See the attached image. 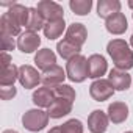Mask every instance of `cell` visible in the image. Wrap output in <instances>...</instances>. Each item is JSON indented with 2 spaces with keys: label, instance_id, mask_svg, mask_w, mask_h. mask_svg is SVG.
Wrapping results in <instances>:
<instances>
[{
  "label": "cell",
  "instance_id": "cell-1",
  "mask_svg": "<svg viewBox=\"0 0 133 133\" xmlns=\"http://www.w3.org/2000/svg\"><path fill=\"white\" fill-rule=\"evenodd\" d=\"M107 50L114 61L116 69L128 71L133 68V52L130 50L128 44L124 39H113L108 42Z\"/></svg>",
  "mask_w": 133,
  "mask_h": 133
},
{
  "label": "cell",
  "instance_id": "cell-2",
  "mask_svg": "<svg viewBox=\"0 0 133 133\" xmlns=\"http://www.w3.org/2000/svg\"><path fill=\"white\" fill-rule=\"evenodd\" d=\"M68 78L74 83H82L85 82L89 75H88V59L83 55H77L72 59L68 61Z\"/></svg>",
  "mask_w": 133,
  "mask_h": 133
},
{
  "label": "cell",
  "instance_id": "cell-3",
  "mask_svg": "<svg viewBox=\"0 0 133 133\" xmlns=\"http://www.w3.org/2000/svg\"><path fill=\"white\" fill-rule=\"evenodd\" d=\"M22 124L28 131H41L49 124V113L42 110H28L22 116Z\"/></svg>",
  "mask_w": 133,
  "mask_h": 133
},
{
  "label": "cell",
  "instance_id": "cell-4",
  "mask_svg": "<svg viewBox=\"0 0 133 133\" xmlns=\"http://www.w3.org/2000/svg\"><path fill=\"white\" fill-rule=\"evenodd\" d=\"M89 94H91V97H92L96 102H105V100H108L110 97H113L114 88H113V85L110 83V80L99 78V80H96V82L91 85Z\"/></svg>",
  "mask_w": 133,
  "mask_h": 133
},
{
  "label": "cell",
  "instance_id": "cell-5",
  "mask_svg": "<svg viewBox=\"0 0 133 133\" xmlns=\"http://www.w3.org/2000/svg\"><path fill=\"white\" fill-rule=\"evenodd\" d=\"M36 10L42 14V17L47 21V22H53V21H61L64 19V11H63V6L55 3V2H50V0H42V2L38 3Z\"/></svg>",
  "mask_w": 133,
  "mask_h": 133
},
{
  "label": "cell",
  "instance_id": "cell-6",
  "mask_svg": "<svg viewBox=\"0 0 133 133\" xmlns=\"http://www.w3.org/2000/svg\"><path fill=\"white\" fill-rule=\"evenodd\" d=\"M19 82L25 89H30V88L38 86V83L41 82V75L35 68H31L28 64H24L19 68Z\"/></svg>",
  "mask_w": 133,
  "mask_h": 133
},
{
  "label": "cell",
  "instance_id": "cell-7",
  "mask_svg": "<svg viewBox=\"0 0 133 133\" xmlns=\"http://www.w3.org/2000/svg\"><path fill=\"white\" fill-rule=\"evenodd\" d=\"M68 77L66 75V72L63 71V68H59V66H53V68H50L49 71H45L42 75H41V83L47 88H56L59 85H63V80Z\"/></svg>",
  "mask_w": 133,
  "mask_h": 133
},
{
  "label": "cell",
  "instance_id": "cell-8",
  "mask_svg": "<svg viewBox=\"0 0 133 133\" xmlns=\"http://www.w3.org/2000/svg\"><path fill=\"white\" fill-rule=\"evenodd\" d=\"M39 44H41L39 35L35 33V31H28V30L25 33H22L19 36V39H17V49L22 53H31V52H35L39 47Z\"/></svg>",
  "mask_w": 133,
  "mask_h": 133
},
{
  "label": "cell",
  "instance_id": "cell-9",
  "mask_svg": "<svg viewBox=\"0 0 133 133\" xmlns=\"http://www.w3.org/2000/svg\"><path fill=\"white\" fill-rule=\"evenodd\" d=\"M108 116L102 110H94L88 117V128L91 133H105L108 128Z\"/></svg>",
  "mask_w": 133,
  "mask_h": 133
},
{
  "label": "cell",
  "instance_id": "cell-10",
  "mask_svg": "<svg viewBox=\"0 0 133 133\" xmlns=\"http://www.w3.org/2000/svg\"><path fill=\"white\" fill-rule=\"evenodd\" d=\"M108 69L107 66V59L102 55H91L88 58V75L89 78H100L102 75H105Z\"/></svg>",
  "mask_w": 133,
  "mask_h": 133
},
{
  "label": "cell",
  "instance_id": "cell-11",
  "mask_svg": "<svg viewBox=\"0 0 133 133\" xmlns=\"http://www.w3.org/2000/svg\"><path fill=\"white\" fill-rule=\"evenodd\" d=\"M71 111H72V102L66 100L63 97H55V100L49 107V111L47 113H49V117L59 119V117H63L66 114H69Z\"/></svg>",
  "mask_w": 133,
  "mask_h": 133
},
{
  "label": "cell",
  "instance_id": "cell-12",
  "mask_svg": "<svg viewBox=\"0 0 133 133\" xmlns=\"http://www.w3.org/2000/svg\"><path fill=\"white\" fill-rule=\"evenodd\" d=\"M108 80L113 85V88L117 91H127L131 85V77L125 71H119V69H111Z\"/></svg>",
  "mask_w": 133,
  "mask_h": 133
},
{
  "label": "cell",
  "instance_id": "cell-13",
  "mask_svg": "<svg viewBox=\"0 0 133 133\" xmlns=\"http://www.w3.org/2000/svg\"><path fill=\"white\" fill-rule=\"evenodd\" d=\"M55 91L52 88H47V86H42V88H38L35 92H33V103L36 107H41V108H49L53 100H55Z\"/></svg>",
  "mask_w": 133,
  "mask_h": 133
},
{
  "label": "cell",
  "instance_id": "cell-14",
  "mask_svg": "<svg viewBox=\"0 0 133 133\" xmlns=\"http://www.w3.org/2000/svg\"><path fill=\"white\" fill-rule=\"evenodd\" d=\"M86 38H88V31H86L85 25L83 24H72V25H69L68 31H66V38L64 39H68L72 44L82 47L85 44Z\"/></svg>",
  "mask_w": 133,
  "mask_h": 133
},
{
  "label": "cell",
  "instance_id": "cell-15",
  "mask_svg": "<svg viewBox=\"0 0 133 133\" xmlns=\"http://www.w3.org/2000/svg\"><path fill=\"white\" fill-rule=\"evenodd\" d=\"M128 117V107L124 102H113L108 107V119L113 124H122Z\"/></svg>",
  "mask_w": 133,
  "mask_h": 133
},
{
  "label": "cell",
  "instance_id": "cell-16",
  "mask_svg": "<svg viewBox=\"0 0 133 133\" xmlns=\"http://www.w3.org/2000/svg\"><path fill=\"white\" fill-rule=\"evenodd\" d=\"M127 27H128V24H127V19L122 13H116V14H113L111 17L107 19V30L113 35L125 33Z\"/></svg>",
  "mask_w": 133,
  "mask_h": 133
},
{
  "label": "cell",
  "instance_id": "cell-17",
  "mask_svg": "<svg viewBox=\"0 0 133 133\" xmlns=\"http://www.w3.org/2000/svg\"><path fill=\"white\" fill-rule=\"evenodd\" d=\"M0 35H6V36H21V25L8 14L5 13L2 17H0Z\"/></svg>",
  "mask_w": 133,
  "mask_h": 133
},
{
  "label": "cell",
  "instance_id": "cell-18",
  "mask_svg": "<svg viewBox=\"0 0 133 133\" xmlns=\"http://www.w3.org/2000/svg\"><path fill=\"white\" fill-rule=\"evenodd\" d=\"M35 63H36V66H38L39 69H42V71L45 72V71H49L50 68L56 66V64H55V63H56V56H55V53H53L50 49H42V50H39V52L36 53Z\"/></svg>",
  "mask_w": 133,
  "mask_h": 133
},
{
  "label": "cell",
  "instance_id": "cell-19",
  "mask_svg": "<svg viewBox=\"0 0 133 133\" xmlns=\"http://www.w3.org/2000/svg\"><path fill=\"white\" fill-rule=\"evenodd\" d=\"M116 13H121V2H117V0H100L97 3L99 17L108 19Z\"/></svg>",
  "mask_w": 133,
  "mask_h": 133
},
{
  "label": "cell",
  "instance_id": "cell-20",
  "mask_svg": "<svg viewBox=\"0 0 133 133\" xmlns=\"http://www.w3.org/2000/svg\"><path fill=\"white\" fill-rule=\"evenodd\" d=\"M56 50H58V53H59V56H61V58H64V59H68V61H69V59H72L74 56L80 55L82 47H78V45L72 44V42H71V41H68V39H63V41H59V42H58Z\"/></svg>",
  "mask_w": 133,
  "mask_h": 133
},
{
  "label": "cell",
  "instance_id": "cell-21",
  "mask_svg": "<svg viewBox=\"0 0 133 133\" xmlns=\"http://www.w3.org/2000/svg\"><path fill=\"white\" fill-rule=\"evenodd\" d=\"M45 19L42 17V14L36 10V8H30V13H28V21H27V25H25V28L28 30V31H39L41 28L44 30V27H45Z\"/></svg>",
  "mask_w": 133,
  "mask_h": 133
},
{
  "label": "cell",
  "instance_id": "cell-22",
  "mask_svg": "<svg viewBox=\"0 0 133 133\" xmlns=\"http://www.w3.org/2000/svg\"><path fill=\"white\" fill-rule=\"evenodd\" d=\"M16 80H19V69L11 63L8 68H3L0 72V86H14Z\"/></svg>",
  "mask_w": 133,
  "mask_h": 133
},
{
  "label": "cell",
  "instance_id": "cell-23",
  "mask_svg": "<svg viewBox=\"0 0 133 133\" xmlns=\"http://www.w3.org/2000/svg\"><path fill=\"white\" fill-rule=\"evenodd\" d=\"M28 13H30V8L24 6V5H19V3H14L10 10H8V14L22 27V25H27V21H28Z\"/></svg>",
  "mask_w": 133,
  "mask_h": 133
},
{
  "label": "cell",
  "instance_id": "cell-24",
  "mask_svg": "<svg viewBox=\"0 0 133 133\" xmlns=\"http://www.w3.org/2000/svg\"><path fill=\"white\" fill-rule=\"evenodd\" d=\"M64 27H66L64 19H61V21H53V22H47L45 27H44V35H45L47 39H56V38H59V36L63 35Z\"/></svg>",
  "mask_w": 133,
  "mask_h": 133
},
{
  "label": "cell",
  "instance_id": "cell-25",
  "mask_svg": "<svg viewBox=\"0 0 133 133\" xmlns=\"http://www.w3.org/2000/svg\"><path fill=\"white\" fill-rule=\"evenodd\" d=\"M69 6H71V10H72L75 14L85 16V14H88V13L91 11L92 2H91V0H72V2L69 3Z\"/></svg>",
  "mask_w": 133,
  "mask_h": 133
},
{
  "label": "cell",
  "instance_id": "cell-26",
  "mask_svg": "<svg viewBox=\"0 0 133 133\" xmlns=\"http://www.w3.org/2000/svg\"><path fill=\"white\" fill-rule=\"evenodd\" d=\"M53 91H55V96L56 97H63V99L69 100V102H74L75 100V91L69 85H59V86L53 88Z\"/></svg>",
  "mask_w": 133,
  "mask_h": 133
},
{
  "label": "cell",
  "instance_id": "cell-27",
  "mask_svg": "<svg viewBox=\"0 0 133 133\" xmlns=\"http://www.w3.org/2000/svg\"><path fill=\"white\" fill-rule=\"evenodd\" d=\"M63 133H83V124L78 119H71L61 125Z\"/></svg>",
  "mask_w": 133,
  "mask_h": 133
},
{
  "label": "cell",
  "instance_id": "cell-28",
  "mask_svg": "<svg viewBox=\"0 0 133 133\" xmlns=\"http://www.w3.org/2000/svg\"><path fill=\"white\" fill-rule=\"evenodd\" d=\"M0 39H2V50L3 52H8V50H13L17 44L14 42L13 36H6V35H0Z\"/></svg>",
  "mask_w": 133,
  "mask_h": 133
},
{
  "label": "cell",
  "instance_id": "cell-29",
  "mask_svg": "<svg viewBox=\"0 0 133 133\" xmlns=\"http://www.w3.org/2000/svg\"><path fill=\"white\" fill-rule=\"evenodd\" d=\"M16 88L14 86H0V97L3 100H10L16 96Z\"/></svg>",
  "mask_w": 133,
  "mask_h": 133
},
{
  "label": "cell",
  "instance_id": "cell-30",
  "mask_svg": "<svg viewBox=\"0 0 133 133\" xmlns=\"http://www.w3.org/2000/svg\"><path fill=\"white\" fill-rule=\"evenodd\" d=\"M10 64H11V56L6 52H2V69L3 68H8Z\"/></svg>",
  "mask_w": 133,
  "mask_h": 133
},
{
  "label": "cell",
  "instance_id": "cell-31",
  "mask_svg": "<svg viewBox=\"0 0 133 133\" xmlns=\"http://www.w3.org/2000/svg\"><path fill=\"white\" fill-rule=\"evenodd\" d=\"M47 133H63V131H61V127H53V128H50Z\"/></svg>",
  "mask_w": 133,
  "mask_h": 133
},
{
  "label": "cell",
  "instance_id": "cell-32",
  "mask_svg": "<svg viewBox=\"0 0 133 133\" xmlns=\"http://www.w3.org/2000/svg\"><path fill=\"white\" fill-rule=\"evenodd\" d=\"M3 133H17V131H16V130H5Z\"/></svg>",
  "mask_w": 133,
  "mask_h": 133
},
{
  "label": "cell",
  "instance_id": "cell-33",
  "mask_svg": "<svg viewBox=\"0 0 133 133\" xmlns=\"http://www.w3.org/2000/svg\"><path fill=\"white\" fill-rule=\"evenodd\" d=\"M128 6H130V8L133 10V0H130V2H128Z\"/></svg>",
  "mask_w": 133,
  "mask_h": 133
},
{
  "label": "cell",
  "instance_id": "cell-34",
  "mask_svg": "<svg viewBox=\"0 0 133 133\" xmlns=\"http://www.w3.org/2000/svg\"><path fill=\"white\" fill-rule=\"evenodd\" d=\"M125 133H133V131H125Z\"/></svg>",
  "mask_w": 133,
  "mask_h": 133
},
{
  "label": "cell",
  "instance_id": "cell-35",
  "mask_svg": "<svg viewBox=\"0 0 133 133\" xmlns=\"http://www.w3.org/2000/svg\"><path fill=\"white\" fill-rule=\"evenodd\" d=\"M131 38H133V35H131Z\"/></svg>",
  "mask_w": 133,
  "mask_h": 133
}]
</instances>
